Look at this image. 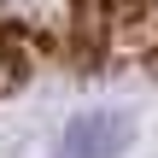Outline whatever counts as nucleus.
<instances>
[{
    "instance_id": "obj_1",
    "label": "nucleus",
    "mask_w": 158,
    "mask_h": 158,
    "mask_svg": "<svg viewBox=\"0 0 158 158\" xmlns=\"http://www.w3.org/2000/svg\"><path fill=\"white\" fill-rule=\"evenodd\" d=\"M47 53V29H41V0H0V82L23 76L29 59Z\"/></svg>"
},
{
    "instance_id": "obj_2",
    "label": "nucleus",
    "mask_w": 158,
    "mask_h": 158,
    "mask_svg": "<svg viewBox=\"0 0 158 158\" xmlns=\"http://www.w3.org/2000/svg\"><path fill=\"white\" fill-rule=\"evenodd\" d=\"M129 147V117L117 111H88L76 123H64V135L53 141L47 158H123Z\"/></svg>"
}]
</instances>
